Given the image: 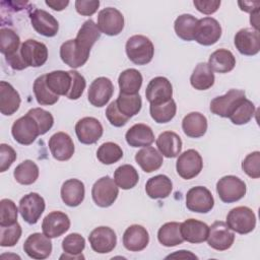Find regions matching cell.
I'll return each mask as SVG.
<instances>
[{
  "label": "cell",
  "instance_id": "49",
  "mask_svg": "<svg viewBox=\"0 0 260 260\" xmlns=\"http://www.w3.org/2000/svg\"><path fill=\"white\" fill-rule=\"evenodd\" d=\"M17 209L15 203L10 199H2L0 201V226H7L17 222Z\"/></svg>",
  "mask_w": 260,
  "mask_h": 260
},
{
  "label": "cell",
  "instance_id": "27",
  "mask_svg": "<svg viewBox=\"0 0 260 260\" xmlns=\"http://www.w3.org/2000/svg\"><path fill=\"white\" fill-rule=\"evenodd\" d=\"M61 198L62 201L70 207H76L84 199L85 188L84 184L78 179L66 180L61 187Z\"/></svg>",
  "mask_w": 260,
  "mask_h": 260
},
{
  "label": "cell",
  "instance_id": "48",
  "mask_svg": "<svg viewBox=\"0 0 260 260\" xmlns=\"http://www.w3.org/2000/svg\"><path fill=\"white\" fill-rule=\"evenodd\" d=\"M96 157L104 165H113L123 157V150L117 143L105 142L98 148Z\"/></svg>",
  "mask_w": 260,
  "mask_h": 260
},
{
  "label": "cell",
  "instance_id": "9",
  "mask_svg": "<svg viewBox=\"0 0 260 260\" xmlns=\"http://www.w3.org/2000/svg\"><path fill=\"white\" fill-rule=\"evenodd\" d=\"M46 204L44 198L35 192L24 195L19 200V213L23 220L29 224H35L39 221L45 210Z\"/></svg>",
  "mask_w": 260,
  "mask_h": 260
},
{
  "label": "cell",
  "instance_id": "41",
  "mask_svg": "<svg viewBox=\"0 0 260 260\" xmlns=\"http://www.w3.org/2000/svg\"><path fill=\"white\" fill-rule=\"evenodd\" d=\"M139 175L136 169L131 165H122L114 173V181L117 186L123 190H129L136 186Z\"/></svg>",
  "mask_w": 260,
  "mask_h": 260
},
{
  "label": "cell",
  "instance_id": "20",
  "mask_svg": "<svg viewBox=\"0 0 260 260\" xmlns=\"http://www.w3.org/2000/svg\"><path fill=\"white\" fill-rule=\"evenodd\" d=\"M70 229V219L62 211H52L45 216L42 222L43 233L50 239L58 238Z\"/></svg>",
  "mask_w": 260,
  "mask_h": 260
},
{
  "label": "cell",
  "instance_id": "3",
  "mask_svg": "<svg viewBox=\"0 0 260 260\" xmlns=\"http://www.w3.org/2000/svg\"><path fill=\"white\" fill-rule=\"evenodd\" d=\"M247 191L245 182L239 177L229 175L220 178L216 183V192L224 203H233L241 200Z\"/></svg>",
  "mask_w": 260,
  "mask_h": 260
},
{
  "label": "cell",
  "instance_id": "32",
  "mask_svg": "<svg viewBox=\"0 0 260 260\" xmlns=\"http://www.w3.org/2000/svg\"><path fill=\"white\" fill-rule=\"evenodd\" d=\"M173 190V183L166 175H156L148 179L145 184V192L151 199H164L169 197Z\"/></svg>",
  "mask_w": 260,
  "mask_h": 260
},
{
  "label": "cell",
  "instance_id": "31",
  "mask_svg": "<svg viewBox=\"0 0 260 260\" xmlns=\"http://www.w3.org/2000/svg\"><path fill=\"white\" fill-rule=\"evenodd\" d=\"M182 129L188 137H202L207 130V119L199 112H191L184 117L182 121Z\"/></svg>",
  "mask_w": 260,
  "mask_h": 260
},
{
  "label": "cell",
  "instance_id": "40",
  "mask_svg": "<svg viewBox=\"0 0 260 260\" xmlns=\"http://www.w3.org/2000/svg\"><path fill=\"white\" fill-rule=\"evenodd\" d=\"M84 248H85V240L81 235H79L77 233L69 234L62 241V249L65 254L62 255L60 257V259L83 258L81 253L84 250Z\"/></svg>",
  "mask_w": 260,
  "mask_h": 260
},
{
  "label": "cell",
  "instance_id": "5",
  "mask_svg": "<svg viewBox=\"0 0 260 260\" xmlns=\"http://www.w3.org/2000/svg\"><path fill=\"white\" fill-rule=\"evenodd\" d=\"M119 187L114 179L109 176L100 178L91 188V197L93 202L100 207H109L117 199Z\"/></svg>",
  "mask_w": 260,
  "mask_h": 260
},
{
  "label": "cell",
  "instance_id": "51",
  "mask_svg": "<svg viewBox=\"0 0 260 260\" xmlns=\"http://www.w3.org/2000/svg\"><path fill=\"white\" fill-rule=\"evenodd\" d=\"M27 113L29 115H31L38 122L40 131H41V135L46 134L53 127L54 118L50 112H48L44 109H41V108H32Z\"/></svg>",
  "mask_w": 260,
  "mask_h": 260
},
{
  "label": "cell",
  "instance_id": "22",
  "mask_svg": "<svg viewBox=\"0 0 260 260\" xmlns=\"http://www.w3.org/2000/svg\"><path fill=\"white\" fill-rule=\"evenodd\" d=\"M89 53L80 48L75 40H68L60 47L61 60L71 68H79L83 66L89 57Z\"/></svg>",
  "mask_w": 260,
  "mask_h": 260
},
{
  "label": "cell",
  "instance_id": "7",
  "mask_svg": "<svg viewBox=\"0 0 260 260\" xmlns=\"http://www.w3.org/2000/svg\"><path fill=\"white\" fill-rule=\"evenodd\" d=\"M20 57L26 67H41L48 60V48L44 43L28 39L20 46Z\"/></svg>",
  "mask_w": 260,
  "mask_h": 260
},
{
  "label": "cell",
  "instance_id": "35",
  "mask_svg": "<svg viewBox=\"0 0 260 260\" xmlns=\"http://www.w3.org/2000/svg\"><path fill=\"white\" fill-rule=\"evenodd\" d=\"M101 34L98 24L92 19H88L83 22L74 40L80 48L90 52L94 43L100 39Z\"/></svg>",
  "mask_w": 260,
  "mask_h": 260
},
{
  "label": "cell",
  "instance_id": "36",
  "mask_svg": "<svg viewBox=\"0 0 260 260\" xmlns=\"http://www.w3.org/2000/svg\"><path fill=\"white\" fill-rule=\"evenodd\" d=\"M214 73L209 65L205 62H201L194 68L190 76V83L197 90H206L214 84Z\"/></svg>",
  "mask_w": 260,
  "mask_h": 260
},
{
  "label": "cell",
  "instance_id": "17",
  "mask_svg": "<svg viewBox=\"0 0 260 260\" xmlns=\"http://www.w3.org/2000/svg\"><path fill=\"white\" fill-rule=\"evenodd\" d=\"M23 251L32 259L43 260L52 252V242L44 233H34L27 237L23 244Z\"/></svg>",
  "mask_w": 260,
  "mask_h": 260
},
{
  "label": "cell",
  "instance_id": "13",
  "mask_svg": "<svg viewBox=\"0 0 260 260\" xmlns=\"http://www.w3.org/2000/svg\"><path fill=\"white\" fill-rule=\"evenodd\" d=\"M114 93V85L107 77H98L89 85L87 91L88 102L96 108L106 106Z\"/></svg>",
  "mask_w": 260,
  "mask_h": 260
},
{
  "label": "cell",
  "instance_id": "52",
  "mask_svg": "<svg viewBox=\"0 0 260 260\" xmlns=\"http://www.w3.org/2000/svg\"><path fill=\"white\" fill-rule=\"evenodd\" d=\"M243 171L252 179H258L260 177V152L254 151L244 158L242 161Z\"/></svg>",
  "mask_w": 260,
  "mask_h": 260
},
{
  "label": "cell",
  "instance_id": "28",
  "mask_svg": "<svg viewBox=\"0 0 260 260\" xmlns=\"http://www.w3.org/2000/svg\"><path fill=\"white\" fill-rule=\"evenodd\" d=\"M20 95L17 90L6 81L0 82V112L4 116L13 115L20 106Z\"/></svg>",
  "mask_w": 260,
  "mask_h": 260
},
{
  "label": "cell",
  "instance_id": "42",
  "mask_svg": "<svg viewBox=\"0 0 260 260\" xmlns=\"http://www.w3.org/2000/svg\"><path fill=\"white\" fill-rule=\"evenodd\" d=\"M39 167L30 159L20 162L13 172L14 179L21 185H31L39 177Z\"/></svg>",
  "mask_w": 260,
  "mask_h": 260
},
{
  "label": "cell",
  "instance_id": "23",
  "mask_svg": "<svg viewBox=\"0 0 260 260\" xmlns=\"http://www.w3.org/2000/svg\"><path fill=\"white\" fill-rule=\"evenodd\" d=\"M49 148L53 157L57 160H68L74 153V143L65 132H57L49 139Z\"/></svg>",
  "mask_w": 260,
  "mask_h": 260
},
{
  "label": "cell",
  "instance_id": "46",
  "mask_svg": "<svg viewBox=\"0 0 260 260\" xmlns=\"http://www.w3.org/2000/svg\"><path fill=\"white\" fill-rule=\"evenodd\" d=\"M177 112V106L175 101L172 99L167 103L149 105V113L154 122L158 124L168 123L174 119Z\"/></svg>",
  "mask_w": 260,
  "mask_h": 260
},
{
  "label": "cell",
  "instance_id": "34",
  "mask_svg": "<svg viewBox=\"0 0 260 260\" xmlns=\"http://www.w3.org/2000/svg\"><path fill=\"white\" fill-rule=\"evenodd\" d=\"M210 69L217 73H228L236 66V58L228 49H218L211 53L207 63Z\"/></svg>",
  "mask_w": 260,
  "mask_h": 260
},
{
  "label": "cell",
  "instance_id": "33",
  "mask_svg": "<svg viewBox=\"0 0 260 260\" xmlns=\"http://www.w3.org/2000/svg\"><path fill=\"white\" fill-rule=\"evenodd\" d=\"M135 160L145 173L157 171L164 162L162 155L152 146H146L135 154Z\"/></svg>",
  "mask_w": 260,
  "mask_h": 260
},
{
  "label": "cell",
  "instance_id": "1",
  "mask_svg": "<svg viewBox=\"0 0 260 260\" xmlns=\"http://www.w3.org/2000/svg\"><path fill=\"white\" fill-rule=\"evenodd\" d=\"M127 57L136 65L148 64L154 54L152 42L145 36L135 35L130 37L125 46Z\"/></svg>",
  "mask_w": 260,
  "mask_h": 260
},
{
  "label": "cell",
  "instance_id": "2",
  "mask_svg": "<svg viewBox=\"0 0 260 260\" xmlns=\"http://www.w3.org/2000/svg\"><path fill=\"white\" fill-rule=\"evenodd\" d=\"M228 226L241 235L251 233L256 226V215L247 206H238L230 210L226 215Z\"/></svg>",
  "mask_w": 260,
  "mask_h": 260
},
{
  "label": "cell",
  "instance_id": "12",
  "mask_svg": "<svg viewBox=\"0 0 260 260\" xmlns=\"http://www.w3.org/2000/svg\"><path fill=\"white\" fill-rule=\"evenodd\" d=\"M91 249L99 254L110 253L117 244V236L113 229L109 226H98L88 236Z\"/></svg>",
  "mask_w": 260,
  "mask_h": 260
},
{
  "label": "cell",
  "instance_id": "37",
  "mask_svg": "<svg viewBox=\"0 0 260 260\" xmlns=\"http://www.w3.org/2000/svg\"><path fill=\"white\" fill-rule=\"evenodd\" d=\"M142 75L134 68H129L122 71L118 78L120 92L125 94H137L142 85Z\"/></svg>",
  "mask_w": 260,
  "mask_h": 260
},
{
  "label": "cell",
  "instance_id": "61",
  "mask_svg": "<svg viewBox=\"0 0 260 260\" xmlns=\"http://www.w3.org/2000/svg\"><path fill=\"white\" fill-rule=\"evenodd\" d=\"M258 15H259V10H256V11L252 12L251 16H250V23L256 30H258V23H259Z\"/></svg>",
  "mask_w": 260,
  "mask_h": 260
},
{
  "label": "cell",
  "instance_id": "6",
  "mask_svg": "<svg viewBox=\"0 0 260 260\" xmlns=\"http://www.w3.org/2000/svg\"><path fill=\"white\" fill-rule=\"evenodd\" d=\"M203 168V160L200 153L195 149H188L181 153L176 162L178 175L185 180L197 177Z\"/></svg>",
  "mask_w": 260,
  "mask_h": 260
},
{
  "label": "cell",
  "instance_id": "29",
  "mask_svg": "<svg viewBox=\"0 0 260 260\" xmlns=\"http://www.w3.org/2000/svg\"><path fill=\"white\" fill-rule=\"evenodd\" d=\"M46 84L53 93L67 96L72 84L71 73L64 70L49 72L46 74Z\"/></svg>",
  "mask_w": 260,
  "mask_h": 260
},
{
  "label": "cell",
  "instance_id": "38",
  "mask_svg": "<svg viewBox=\"0 0 260 260\" xmlns=\"http://www.w3.org/2000/svg\"><path fill=\"white\" fill-rule=\"evenodd\" d=\"M180 222L171 221L162 224L157 232V240L165 247H175L184 242L180 231Z\"/></svg>",
  "mask_w": 260,
  "mask_h": 260
},
{
  "label": "cell",
  "instance_id": "11",
  "mask_svg": "<svg viewBox=\"0 0 260 260\" xmlns=\"http://www.w3.org/2000/svg\"><path fill=\"white\" fill-rule=\"evenodd\" d=\"M98 27L107 36H118L124 28V16L117 8H104L98 15Z\"/></svg>",
  "mask_w": 260,
  "mask_h": 260
},
{
  "label": "cell",
  "instance_id": "19",
  "mask_svg": "<svg viewBox=\"0 0 260 260\" xmlns=\"http://www.w3.org/2000/svg\"><path fill=\"white\" fill-rule=\"evenodd\" d=\"M236 49L245 56H254L260 51V35L259 30L254 28H242L234 39Z\"/></svg>",
  "mask_w": 260,
  "mask_h": 260
},
{
  "label": "cell",
  "instance_id": "26",
  "mask_svg": "<svg viewBox=\"0 0 260 260\" xmlns=\"http://www.w3.org/2000/svg\"><path fill=\"white\" fill-rule=\"evenodd\" d=\"M125 139L131 147H146L154 141V134L148 125L137 123L127 130Z\"/></svg>",
  "mask_w": 260,
  "mask_h": 260
},
{
  "label": "cell",
  "instance_id": "57",
  "mask_svg": "<svg viewBox=\"0 0 260 260\" xmlns=\"http://www.w3.org/2000/svg\"><path fill=\"white\" fill-rule=\"evenodd\" d=\"M193 4L199 12L210 15L217 11V9L220 6V1L219 0H194Z\"/></svg>",
  "mask_w": 260,
  "mask_h": 260
},
{
  "label": "cell",
  "instance_id": "50",
  "mask_svg": "<svg viewBox=\"0 0 260 260\" xmlns=\"http://www.w3.org/2000/svg\"><path fill=\"white\" fill-rule=\"evenodd\" d=\"M21 234L22 230L18 222L7 226H0V245L2 247H13L19 241Z\"/></svg>",
  "mask_w": 260,
  "mask_h": 260
},
{
  "label": "cell",
  "instance_id": "10",
  "mask_svg": "<svg viewBox=\"0 0 260 260\" xmlns=\"http://www.w3.org/2000/svg\"><path fill=\"white\" fill-rule=\"evenodd\" d=\"M235 241V234L224 221H214L209 226L207 243L208 246L217 251L230 249Z\"/></svg>",
  "mask_w": 260,
  "mask_h": 260
},
{
  "label": "cell",
  "instance_id": "30",
  "mask_svg": "<svg viewBox=\"0 0 260 260\" xmlns=\"http://www.w3.org/2000/svg\"><path fill=\"white\" fill-rule=\"evenodd\" d=\"M156 146L162 156L173 158L181 153L182 140L177 133L173 131H165L158 135Z\"/></svg>",
  "mask_w": 260,
  "mask_h": 260
},
{
  "label": "cell",
  "instance_id": "59",
  "mask_svg": "<svg viewBox=\"0 0 260 260\" xmlns=\"http://www.w3.org/2000/svg\"><path fill=\"white\" fill-rule=\"evenodd\" d=\"M240 8L242 11H245V12H249V13H252L256 10H259V6H260V2L256 1V2H249V1H239L238 2Z\"/></svg>",
  "mask_w": 260,
  "mask_h": 260
},
{
  "label": "cell",
  "instance_id": "53",
  "mask_svg": "<svg viewBox=\"0 0 260 260\" xmlns=\"http://www.w3.org/2000/svg\"><path fill=\"white\" fill-rule=\"evenodd\" d=\"M72 76V84L69 93L67 94V99L69 100H78L85 89L86 81L85 78L76 70H69Z\"/></svg>",
  "mask_w": 260,
  "mask_h": 260
},
{
  "label": "cell",
  "instance_id": "60",
  "mask_svg": "<svg viewBox=\"0 0 260 260\" xmlns=\"http://www.w3.org/2000/svg\"><path fill=\"white\" fill-rule=\"evenodd\" d=\"M167 258H195V259H197V257L195 255H193L190 251H184V250L177 251L176 253L169 255Z\"/></svg>",
  "mask_w": 260,
  "mask_h": 260
},
{
  "label": "cell",
  "instance_id": "56",
  "mask_svg": "<svg viewBox=\"0 0 260 260\" xmlns=\"http://www.w3.org/2000/svg\"><path fill=\"white\" fill-rule=\"evenodd\" d=\"M100 6L99 0H76L75 9L77 13L83 16H90L94 14Z\"/></svg>",
  "mask_w": 260,
  "mask_h": 260
},
{
  "label": "cell",
  "instance_id": "8",
  "mask_svg": "<svg viewBox=\"0 0 260 260\" xmlns=\"http://www.w3.org/2000/svg\"><path fill=\"white\" fill-rule=\"evenodd\" d=\"M214 206V199L211 192L203 186L192 187L186 194V207L197 213H207Z\"/></svg>",
  "mask_w": 260,
  "mask_h": 260
},
{
  "label": "cell",
  "instance_id": "15",
  "mask_svg": "<svg viewBox=\"0 0 260 260\" xmlns=\"http://www.w3.org/2000/svg\"><path fill=\"white\" fill-rule=\"evenodd\" d=\"M145 96L149 104L157 105L172 100L173 86L171 81L164 76L152 78L146 86Z\"/></svg>",
  "mask_w": 260,
  "mask_h": 260
},
{
  "label": "cell",
  "instance_id": "47",
  "mask_svg": "<svg viewBox=\"0 0 260 260\" xmlns=\"http://www.w3.org/2000/svg\"><path fill=\"white\" fill-rule=\"evenodd\" d=\"M20 39L18 35L8 28L1 27L0 29V51L5 56V58L10 57L19 51Z\"/></svg>",
  "mask_w": 260,
  "mask_h": 260
},
{
  "label": "cell",
  "instance_id": "44",
  "mask_svg": "<svg viewBox=\"0 0 260 260\" xmlns=\"http://www.w3.org/2000/svg\"><path fill=\"white\" fill-rule=\"evenodd\" d=\"M255 110L256 109L254 104L245 96L237 104V106L229 116V119L235 125L247 124L253 118Z\"/></svg>",
  "mask_w": 260,
  "mask_h": 260
},
{
  "label": "cell",
  "instance_id": "58",
  "mask_svg": "<svg viewBox=\"0 0 260 260\" xmlns=\"http://www.w3.org/2000/svg\"><path fill=\"white\" fill-rule=\"evenodd\" d=\"M45 3L53 10L61 11L68 6L69 1L68 0H46Z\"/></svg>",
  "mask_w": 260,
  "mask_h": 260
},
{
  "label": "cell",
  "instance_id": "14",
  "mask_svg": "<svg viewBox=\"0 0 260 260\" xmlns=\"http://www.w3.org/2000/svg\"><path fill=\"white\" fill-rule=\"evenodd\" d=\"M245 96L244 90L232 88L223 95L216 96L210 102V111L216 116L229 118L237 104Z\"/></svg>",
  "mask_w": 260,
  "mask_h": 260
},
{
  "label": "cell",
  "instance_id": "54",
  "mask_svg": "<svg viewBox=\"0 0 260 260\" xmlns=\"http://www.w3.org/2000/svg\"><path fill=\"white\" fill-rule=\"evenodd\" d=\"M106 117L108 121L111 123V125L115 127H122L126 125V123L129 121V118L124 116L117 107L116 101L110 103V105L106 109Z\"/></svg>",
  "mask_w": 260,
  "mask_h": 260
},
{
  "label": "cell",
  "instance_id": "16",
  "mask_svg": "<svg viewBox=\"0 0 260 260\" xmlns=\"http://www.w3.org/2000/svg\"><path fill=\"white\" fill-rule=\"evenodd\" d=\"M221 37V26L213 17L198 19L194 40L203 46L214 45Z\"/></svg>",
  "mask_w": 260,
  "mask_h": 260
},
{
  "label": "cell",
  "instance_id": "39",
  "mask_svg": "<svg viewBox=\"0 0 260 260\" xmlns=\"http://www.w3.org/2000/svg\"><path fill=\"white\" fill-rule=\"evenodd\" d=\"M198 19L192 14H182L174 22L176 35L183 41H193L196 34Z\"/></svg>",
  "mask_w": 260,
  "mask_h": 260
},
{
  "label": "cell",
  "instance_id": "25",
  "mask_svg": "<svg viewBox=\"0 0 260 260\" xmlns=\"http://www.w3.org/2000/svg\"><path fill=\"white\" fill-rule=\"evenodd\" d=\"M180 231L184 241L192 244H200L207 240L209 226L203 221L189 218L180 224Z\"/></svg>",
  "mask_w": 260,
  "mask_h": 260
},
{
  "label": "cell",
  "instance_id": "21",
  "mask_svg": "<svg viewBox=\"0 0 260 260\" xmlns=\"http://www.w3.org/2000/svg\"><path fill=\"white\" fill-rule=\"evenodd\" d=\"M29 18L34 29L38 34L48 38H52L57 35L59 30V22L46 10L36 9L30 13Z\"/></svg>",
  "mask_w": 260,
  "mask_h": 260
},
{
  "label": "cell",
  "instance_id": "24",
  "mask_svg": "<svg viewBox=\"0 0 260 260\" xmlns=\"http://www.w3.org/2000/svg\"><path fill=\"white\" fill-rule=\"evenodd\" d=\"M149 243V235L146 229L140 224H132L123 234V245L131 252H139Z\"/></svg>",
  "mask_w": 260,
  "mask_h": 260
},
{
  "label": "cell",
  "instance_id": "43",
  "mask_svg": "<svg viewBox=\"0 0 260 260\" xmlns=\"http://www.w3.org/2000/svg\"><path fill=\"white\" fill-rule=\"evenodd\" d=\"M116 104L118 110L129 119L135 115H137L142 107V100L141 96L137 94H125L120 92Z\"/></svg>",
  "mask_w": 260,
  "mask_h": 260
},
{
  "label": "cell",
  "instance_id": "18",
  "mask_svg": "<svg viewBox=\"0 0 260 260\" xmlns=\"http://www.w3.org/2000/svg\"><path fill=\"white\" fill-rule=\"evenodd\" d=\"M104 132L101 122L93 117H84L75 125L76 136L82 144H93L100 140Z\"/></svg>",
  "mask_w": 260,
  "mask_h": 260
},
{
  "label": "cell",
  "instance_id": "4",
  "mask_svg": "<svg viewBox=\"0 0 260 260\" xmlns=\"http://www.w3.org/2000/svg\"><path fill=\"white\" fill-rule=\"evenodd\" d=\"M11 134L14 140L19 144L29 145L41 135V131L36 119L26 113L24 116L14 121L11 127Z\"/></svg>",
  "mask_w": 260,
  "mask_h": 260
},
{
  "label": "cell",
  "instance_id": "45",
  "mask_svg": "<svg viewBox=\"0 0 260 260\" xmlns=\"http://www.w3.org/2000/svg\"><path fill=\"white\" fill-rule=\"evenodd\" d=\"M34 93L39 105L52 106L59 100V95L53 93L46 84V74H43L36 78L34 82Z\"/></svg>",
  "mask_w": 260,
  "mask_h": 260
},
{
  "label": "cell",
  "instance_id": "55",
  "mask_svg": "<svg viewBox=\"0 0 260 260\" xmlns=\"http://www.w3.org/2000/svg\"><path fill=\"white\" fill-rule=\"evenodd\" d=\"M15 150L8 144H0V172L7 171L16 159Z\"/></svg>",
  "mask_w": 260,
  "mask_h": 260
}]
</instances>
